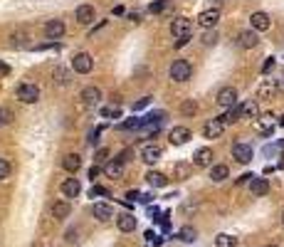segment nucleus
Here are the masks:
<instances>
[{
	"label": "nucleus",
	"instance_id": "obj_23",
	"mask_svg": "<svg viewBox=\"0 0 284 247\" xmlns=\"http://www.w3.org/2000/svg\"><path fill=\"white\" fill-rule=\"evenodd\" d=\"M250 190H252V195H257V198L267 195V193H269V183H267V178H252Z\"/></svg>",
	"mask_w": 284,
	"mask_h": 247
},
{
	"label": "nucleus",
	"instance_id": "obj_37",
	"mask_svg": "<svg viewBox=\"0 0 284 247\" xmlns=\"http://www.w3.org/2000/svg\"><path fill=\"white\" fill-rule=\"evenodd\" d=\"M10 171H13V166H10V163H8L5 158H0V181L8 178V176H10Z\"/></svg>",
	"mask_w": 284,
	"mask_h": 247
},
{
	"label": "nucleus",
	"instance_id": "obj_31",
	"mask_svg": "<svg viewBox=\"0 0 284 247\" xmlns=\"http://www.w3.org/2000/svg\"><path fill=\"white\" fill-rule=\"evenodd\" d=\"M240 109H242V119H252V116H257V102H245V104H240Z\"/></svg>",
	"mask_w": 284,
	"mask_h": 247
},
{
	"label": "nucleus",
	"instance_id": "obj_18",
	"mask_svg": "<svg viewBox=\"0 0 284 247\" xmlns=\"http://www.w3.org/2000/svg\"><path fill=\"white\" fill-rule=\"evenodd\" d=\"M193 163H195V166H200V168L210 166V163H213V151L210 148H198L195 156H193Z\"/></svg>",
	"mask_w": 284,
	"mask_h": 247
},
{
	"label": "nucleus",
	"instance_id": "obj_13",
	"mask_svg": "<svg viewBox=\"0 0 284 247\" xmlns=\"http://www.w3.org/2000/svg\"><path fill=\"white\" fill-rule=\"evenodd\" d=\"M223 129H225V124L220 119H213V121H208L205 126H203V134H205V139H218L223 134Z\"/></svg>",
	"mask_w": 284,
	"mask_h": 247
},
{
	"label": "nucleus",
	"instance_id": "obj_36",
	"mask_svg": "<svg viewBox=\"0 0 284 247\" xmlns=\"http://www.w3.org/2000/svg\"><path fill=\"white\" fill-rule=\"evenodd\" d=\"M215 42H218V32H215V30H208L205 35H203V45L210 47V45H215Z\"/></svg>",
	"mask_w": 284,
	"mask_h": 247
},
{
	"label": "nucleus",
	"instance_id": "obj_15",
	"mask_svg": "<svg viewBox=\"0 0 284 247\" xmlns=\"http://www.w3.org/2000/svg\"><path fill=\"white\" fill-rule=\"evenodd\" d=\"M45 35H47L50 40H60V37L64 35V22H62V20H47Z\"/></svg>",
	"mask_w": 284,
	"mask_h": 247
},
{
	"label": "nucleus",
	"instance_id": "obj_55",
	"mask_svg": "<svg viewBox=\"0 0 284 247\" xmlns=\"http://www.w3.org/2000/svg\"><path fill=\"white\" fill-rule=\"evenodd\" d=\"M282 223H284V215H282Z\"/></svg>",
	"mask_w": 284,
	"mask_h": 247
},
{
	"label": "nucleus",
	"instance_id": "obj_54",
	"mask_svg": "<svg viewBox=\"0 0 284 247\" xmlns=\"http://www.w3.org/2000/svg\"><path fill=\"white\" fill-rule=\"evenodd\" d=\"M279 126H284V116H279Z\"/></svg>",
	"mask_w": 284,
	"mask_h": 247
},
{
	"label": "nucleus",
	"instance_id": "obj_44",
	"mask_svg": "<svg viewBox=\"0 0 284 247\" xmlns=\"http://www.w3.org/2000/svg\"><path fill=\"white\" fill-rule=\"evenodd\" d=\"M106 158H109V148H99V151H97V158H94V161H97V163H104Z\"/></svg>",
	"mask_w": 284,
	"mask_h": 247
},
{
	"label": "nucleus",
	"instance_id": "obj_30",
	"mask_svg": "<svg viewBox=\"0 0 284 247\" xmlns=\"http://www.w3.org/2000/svg\"><path fill=\"white\" fill-rule=\"evenodd\" d=\"M215 245H218V247H237V237H232V235H227V232H220V235L215 237Z\"/></svg>",
	"mask_w": 284,
	"mask_h": 247
},
{
	"label": "nucleus",
	"instance_id": "obj_20",
	"mask_svg": "<svg viewBox=\"0 0 284 247\" xmlns=\"http://www.w3.org/2000/svg\"><path fill=\"white\" fill-rule=\"evenodd\" d=\"M62 166H64V171L77 173L79 168H82V156H79V153H67L64 161H62Z\"/></svg>",
	"mask_w": 284,
	"mask_h": 247
},
{
	"label": "nucleus",
	"instance_id": "obj_26",
	"mask_svg": "<svg viewBox=\"0 0 284 247\" xmlns=\"http://www.w3.org/2000/svg\"><path fill=\"white\" fill-rule=\"evenodd\" d=\"M227 176H230V171H227V166H223V163H218V166L210 168V181L213 183H223Z\"/></svg>",
	"mask_w": 284,
	"mask_h": 247
},
{
	"label": "nucleus",
	"instance_id": "obj_24",
	"mask_svg": "<svg viewBox=\"0 0 284 247\" xmlns=\"http://www.w3.org/2000/svg\"><path fill=\"white\" fill-rule=\"evenodd\" d=\"M146 183L153 185V188H163V185L168 183V178H166L163 173H158V171H148V173H146Z\"/></svg>",
	"mask_w": 284,
	"mask_h": 247
},
{
	"label": "nucleus",
	"instance_id": "obj_51",
	"mask_svg": "<svg viewBox=\"0 0 284 247\" xmlns=\"http://www.w3.org/2000/svg\"><path fill=\"white\" fill-rule=\"evenodd\" d=\"M220 3L223 0H210V8H220Z\"/></svg>",
	"mask_w": 284,
	"mask_h": 247
},
{
	"label": "nucleus",
	"instance_id": "obj_38",
	"mask_svg": "<svg viewBox=\"0 0 284 247\" xmlns=\"http://www.w3.org/2000/svg\"><path fill=\"white\" fill-rule=\"evenodd\" d=\"M10 45H13V47H25V35H22V32L10 35Z\"/></svg>",
	"mask_w": 284,
	"mask_h": 247
},
{
	"label": "nucleus",
	"instance_id": "obj_34",
	"mask_svg": "<svg viewBox=\"0 0 284 247\" xmlns=\"http://www.w3.org/2000/svg\"><path fill=\"white\" fill-rule=\"evenodd\" d=\"M181 111H183L185 116H193V114H198V104H195L193 99H188V102L181 104Z\"/></svg>",
	"mask_w": 284,
	"mask_h": 247
},
{
	"label": "nucleus",
	"instance_id": "obj_43",
	"mask_svg": "<svg viewBox=\"0 0 284 247\" xmlns=\"http://www.w3.org/2000/svg\"><path fill=\"white\" fill-rule=\"evenodd\" d=\"M274 69V57H267V62L262 64V74H269Z\"/></svg>",
	"mask_w": 284,
	"mask_h": 247
},
{
	"label": "nucleus",
	"instance_id": "obj_19",
	"mask_svg": "<svg viewBox=\"0 0 284 247\" xmlns=\"http://www.w3.org/2000/svg\"><path fill=\"white\" fill-rule=\"evenodd\" d=\"M62 193H64V198H77L79 193H82V183H79L77 178H67L62 183Z\"/></svg>",
	"mask_w": 284,
	"mask_h": 247
},
{
	"label": "nucleus",
	"instance_id": "obj_25",
	"mask_svg": "<svg viewBox=\"0 0 284 247\" xmlns=\"http://www.w3.org/2000/svg\"><path fill=\"white\" fill-rule=\"evenodd\" d=\"M240 119H242V109H240L237 104H235V106H230V109H227V111L220 116V121L225 124V126H227V124H235V121H240Z\"/></svg>",
	"mask_w": 284,
	"mask_h": 247
},
{
	"label": "nucleus",
	"instance_id": "obj_16",
	"mask_svg": "<svg viewBox=\"0 0 284 247\" xmlns=\"http://www.w3.org/2000/svg\"><path fill=\"white\" fill-rule=\"evenodd\" d=\"M158 158H161V146L146 144V146L141 148V161H143V163H156Z\"/></svg>",
	"mask_w": 284,
	"mask_h": 247
},
{
	"label": "nucleus",
	"instance_id": "obj_3",
	"mask_svg": "<svg viewBox=\"0 0 284 247\" xmlns=\"http://www.w3.org/2000/svg\"><path fill=\"white\" fill-rule=\"evenodd\" d=\"M171 35L178 40V37H190L193 35V22L188 18H176L171 22Z\"/></svg>",
	"mask_w": 284,
	"mask_h": 247
},
{
	"label": "nucleus",
	"instance_id": "obj_1",
	"mask_svg": "<svg viewBox=\"0 0 284 247\" xmlns=\"http://www.w3.org/2000/svg\"><path fill=\"white\" fill-rule=\"evenodd\" d=\"M190 77H193V67H190L188 60H176L171 64V79L173 82H188Z\"/></svg>",
	"mask_w": 284,
	"mask_h": 247
},
{
	"label": "nucleus",
	"instance_id": "obj_5",
	"mask_svg": "<svg viewBox=\"0 0 284 247\" xmlns=\"http://www.w3.org/2000/svg\"><path fill=\"white\" fill-rule=\"evenodd\" d=\"M18 99L22 104H35L40 99V87H35V84H20L18 87Z\"/></svg>",
	"mask_w": 284,
	"mask_h": 247
},
{
	"label": "nucleus",
	"instance_id": "obj_46",
	"mask_svg": "<svg viewBox=\"0 0 284 247\" xmlns=\"http://www.w3.org/2000/svg\"><path fill=\"white\" fill-rule=\"evenodd\" d=\"M252 178H255L252 173H245V176H240V178H237V185H242V183H252Z\"/></svg>",
	"mask_w": 284,
	"mask_h": 247
},
{
	"label": "nucleus",
	"instance_id": "obj_27",
	"mask_svg": "<svg viewBox=\"0 0 284 247\" xmlns=\"http://www.w3.org/2000/svg\"><path fill=\"white\" fill-rule=\"evenodd\" d=\"M69 203H64V200H60V203H55L52 205V215L57 218V220H64V218H69Z\"/></svg>",
	"mask_w": 284,
	"mask_h": 247
},
{
	"label": "nucleus",
	"instance_id": "obj_2",
	"mask_svg": "<svg viewBox=\"0 0 284 247\" xmlns=\"http://www.w3.org/2000/svg\"><path fill=\"white\" fill-rule=\"evenodd\" d=\"M72 69L79 72V74H89V72L94 69V60H92V55H87V52L74 55V60H72Z\"/></svg>",
	"mask_w": 284,
	"mask_h": 247
},
{
	"label": "nucleus",
	"instance_id": "obj_39",
	"mask_svg": "<svg viewBox=\"0 0 284 247\" xmlns=\"http://www.w3.org/2000/svg\"><path fill=\"white\" fill-rule=\"evenodd\" d=\"M148 104H151V97H143V99H139V102L131 104V111H141V109H146Z\"/></svg>",
	"mask_w": 284,
	"mask_h": 247
},
{
	"label": "nucleus",
	"instance_id": "obj_33",
	"mask_svg": "<svg viewBox=\"0 0 284 247\" xmlns=\"http://www.w3.org/2000/svg\"><path fill=\"white\" fill-rule=\"evenodd\" d=\"M143 126V119H129V121H124L121 124V131H136V129H141Z\"/></svg>",
	"mask_w": 284,
	"mask_h": 247
},
{
	"label": "nucleus",
	"instance_id": "obj_28",
	"mask_svg": "<svg viewBox=\"0 0 284 247\" xmlns=\"http://www.w3.org/2000/svg\"><path fill=\"white\" fill-rule=\"evenodd\" d=\"M190 173H193V166H188V163H176L173 166V176L178 178V181H185V178H190Z\"/></svg>",
	"mask_w": 284,
	"mask_h": 247
},
{
	"label": "nucleus",
	"instance_id": "obj_11",
	"mask_svg": "<svg viewBox=\"0 0 284 247\" xmlns=\"http://www.w3.org/2000/svg\"><path fill=\"white\" fill-rule=\"evenodd\" d=\"M190 136H193V134H190V129H185V126H173V129H171V139H168V141H171L173 146H183V144H188V141H190Z\"/></svg>",
	"mask_w": 284,
	"mask_h": 247
},
{
	"label": "nucleus",
	"instance_id": "obj_48",
	"mask_svg": "<svg viewBox=\"0 0 284 247\" xmlns=\"http://www.w3.org/2000/svg\"><path fill=\"white\" fill-rule=\"evenodd\" d=\"M67 242H72V245H77V242H79V237H77V230H69V232H67Z\"/></svg>",
	"mask_w": 284,
	"mask_h": 247
},
{
	"label": "nucleus",
	"instance_id": "obj_40",
	"mask_svg": "<svg viewBox=\"0 0 284 247\" xmlns=\"http://www.w3.org/2000/svg\"><path fill=\"white\" fill-rule=\"evenodd\" d=\"M89 195H92V198H94V195H104V198H109L111 193H109V188H104V185H92Z\"/></svg>",
	"mask_w": 284,
	"mask_h": 247
},
{
	"label": "nucleus",
	"instance_id": "obj_50",
	"mask_svg": "<svg viewBox=\"0 0 284 247\" xmlns=\"http://www.w3.org/2000/svg\"><path fill=\"white\" fill-rule=\"evenodd\" d=\"M0 74H10V67H8V64H3V62H0Z\"/></svg>",
	"mask_w": 284,
	"mask_h": 247
},
{
	"label": "nucleus",
	"instance_id": "obj_56",
	"mask_svg": "<svg viewBox=\"0 0 284 247\" xmlns=\"http://www.w3.org/2000/svg\"><path fill=\"white\" fill-rule=\"evenodd\" d=\"M269 247H274V245H269Z\"/></svg>",
	"mask_w": 284,
	"mask_h": 247
},
{
	"label": "nucleus",
	"instance_id": "obj_8",
	"mask_svg": "<svg viewBox=\"0 0 284 247\" xmlns=\"http://www.w3.org/2000/svg\"><path fill=\"white\" fill-rule=\"evenodd\" d=\"M237 42H240V47H245V50H252V47H257V42H260L257 30H242V32L237 35Z\"/></svg>",
	"mask_w": 284,
	"mask_h": 247
},
{
	"label": "nucleus",
	"instance_id": "obj_22",
	"mask_svg": "<svg viewBox=\"0 0 284 247\" xmlns=\"http://www.w3.org/2000/svg\"><path fill=\"white\" fill-rule=\"evenodd\" d=\"M101 99V89L99 87H84L82 89V102L84 104H99Z\"/></svg>",
	"mask_w": 284,
	"mask_h": 247
},
{
	"label": "nucleus",
	"instance_id": "obj_4",
	"mask_svg": "<svg viewBox=\"0 0 284 247\" xmlns=\"http://www.w3.org/2000/svg\"><path fill=\"white\" fill-rule=\"evenodd\" d=\"M218 20H220V10H218V8H208V10H203V13L198 15V25L205 27V30H215Z\"/></svg>",
	"mask_w": 284,
	"mask_h": 247
},
{
	"label": "nucleus",
	"instance_id": "obj_10",
	"mask_svg": "<svg viewBox=\"0 0 284 247\" xmlns=\"http://www.w3.org/2000/svg\"><path fill=\"white\" fill-rule=\"evenodd\" d=\"M277 89H279V84L274 79H262V84L257 87V99H272L277 94Z\"/></svg>",
	"mask_w": 284,
	"mask_h": 247
},
{
	"label": "nucleus",
	"instance_id": "obj_14",
	"mask_svg": "<svg viewBox=\"0 0 284 247\" xmlns=\"http://www.w3.org/2000/svg\"><path fill=\"white\" fill-rule=\"evenodd\" d=\"M250 22H252V30H257V32H264V30H269V25H272V20H269L267 13H252Z\"/></svg>",
	"mask_w": 284,
	"mask_h": 247
},
{
	"label": "nucleus",
	"instance_id": "obj_47",
	"mask_svg": "<svg viewBox=\"0 0 284 247\" xmlns=\"http://www.w3.org/2000/svg\"><path fill=\"white\" fill-rule=\"evenodd\" d=\"M126 200H129V203H134V200H141V193H136V190H129V193H126Z\"/></svg>",
	"mask_w": 284,
	"mask_h": 247
},
{
	"label": "nucleus",
	"instance_id": "obj_35",
	"mask_svg": "<svg viewBox=\"0 0 284 247\" xmlns=\"http://www.w3.org/2000/svg\"><path fill=\"white\" fill-rule=\"evenodd\" d=\"M15 119V114L8 109V106H3V109H0V126H5V124H10Z\"/></svg>",
	"mask_w": 284,
	"mask_h": 247
},
{
	"label": "nucleus",
	"instance_id": "obj_41",
	"mask_svg": "<svg viewBox=\"0 0 284 247\" xmlns=\"http://www.w3.org/2000/svg\"><path fill=\"white\" fill-rule=\"evenodd\" d=\"M55 77H57V82H60L62 87H67V84H69V74H67L64 69H55Z\"/></svg>",
	"mask_w": 284,
	"mask_h": 247
},
{
	"label": "nucleus",
	"instance_id": "obj_45",
	"mask_svg": "<svg viewBox=\"0 0 284 247\" xmlns=\"http://www.w3.org/2000/svg\"><path fill=\"white\" fill-rule=\"evenodd\" d=\"M99 134H101V129H94V131L89 134V146H97V144H99Z\"/></svg>",
	"mask_w": 284,
	"mask_h": 247
},
{
	"label": "nucleus",
	"instance_id": "obj_52",
	"mask_svg": "<svg viewBox=\"0 0 284 247\" xmlns=\"http://www.w3.org/2000/svg\"><path fill=\"white\" fill-rule=\"evenodd\" d=\"M279 89L284 92V74H282V79H279Z\"/></svg>",
	"mask_w": 284,
	"mask_h": 247
},
{
	"label": "nucleus",
	"instance_id": "obj_29",
	"mask_svg": "<svg viewBox=\"0 0 284 247\" xmlns=\"http://www.w3.org/2000/svg\"><path fill=\"white\" fill-rule=\"evenodd\" d=\"M272 119H274L272 114H264L262 121L257 124V131H260L262 136H269V134H272Z\"/></svg>",
	"mask_w": 284,
	"mask_h": 247
},
{
	"label": "nucleus",
	"instance_id": "obj_53",
	"mask_svg": "<svg viewBox=\"0 0 284 247\" xmlns=\"http://www.w3.org/2000/svg\"><path fill=\"white\" fill-rule=\"evenodd\" d=\"M279 148H282V153H284V139H282V141H279Z\"/></svg>",
	"mask_w": 284,
	"mask_h": 247
},
{
	"label": "nucleus",
	"instance_id": "obj_7",
	"mask_svg": "<svg viewBox=\"0 0 284 247\" xmlns=\"http://www.w3.org/2000/svg\"><path fill=\"white\" fill-rule=\"evenodd\" d=\"M218 104L225 106V109L235 106V104H237V89H235V87H223V89L218 92Z\"/></svg>",
	"mask_w": 284,
	"mask_h": 247
},
{
	"label": "nucleus",
	"instance_id": "obj_32",
	"mask_svg": "<svg viewBox=\"0 0 284 247\" xmlns=\"http://www.w3.org/2000/svg\"><path fill=\"white\" fill-rule=\"evenodd\" d=\"M178 237H181L183 242H195V237H198V232H195V227H190V225H185V227H181V232H178Z\"/></svg>",
	"mask_w": 284,
	"mask_h": 247
},
{
	"label": "nucleus",
	"instance_id": "obj_9",
	"mask_svg": "<svg viewBox=\"0 0 284 247\" xmlns=\"http://www.w3.org/2000/svg\"><path fill=\"white\" fill-rule=\"evenodd\" d=\"M92 215H94L97 220L106 223V220L114 218V208H111L109 203H94V205H92Z\"/></svg>",
	"mask_w": 284,
	"mask_h": 247
},
{
	"label": "nucleus",
	"instance_id": "obj_12",
	"mask_svg": "<svg viewBox=\"0 0 284 247\" xmlns=\"http://www.w3.org/2000/svg\"><path fill=\"white\" fill-rule=\"evenodd\" d=\"M74 18H77V22H79V25H89V22H94V18H97L94 5H79Z\"/></svg>",
	"mask_w": 284,
	"mask_h": 247
},
{
	"label": "nucleus",
	"instance_id": "obj_17",
	"mask_svg": "<svg viewBox=\"0 0 284 247\" xmlns=\"http://www.w3.org/2000/svg\"><path fill=\"white\" fill-rule=\"evenodd\" d=\"M116 225H119L121 232H134V230H136V218H134L131 213H121V215L116 218Z\"/></svg>",
	"mask_w": 284,
	"mask_h": 247
},
{
	"label": "nucleus",
	"instance_id": "obj_49",
	"mask_svg": "<svg viewBox=\"0 0 284 247\" xmlns=\"http://www.w3.org/2000/svg\"><path fill=\"white\" fill-rule=\"evenodd\" d=\"M99 173H101V168H99V166H92V168H89V178H92V181H94Z\"/></svg>",
	"mask_w": 284,
	"mask_h": 247
},
{
	"label": "nucleus",
	"instance_id": "obj_42",
	"mask_svg": "<svg viewBox=\"0 0 284 247\" xmlns=\"http://www.w3.org/2000/svg\"><path fill=\"white\" fill-rule=\"evenodd\" d=\"M101 116H106V119H111V116H114V119H119V116H121V111H119L116 106H106V109H101Z\"/></svg>",
	"mask_w": 284,
	"mask_h": 247
},
{
	"label": "nucleus",
	"instance_id": "obj_6",
	"mask_svg": "<svg viewBox=\"0 0 284 247\" xmlns=\"http://www.w3.org/2000/svg\"><path fill=\"white\" fill-rule=\"evenodd\" d=\"M252 156H255V151H252V146H247V144H235V146H232V158H235L237 163H250Z\"/></svg>",
	"mask_w": 284,
	"mask_h": 247
},
{
	"label": "nucleus",
	"instance_id": "obj_21",
	"mask_svg": "<svg viewBox=\"0 0 284 247\" xmlns=\"http://www.w3.org/2000/svg\"><path fill=\"white\" fill-rule=\"evenodd\" d=\"M104 173L109 178H121V176H124V163H121L119 158L116 161H109L106 166H104Z\"/></svg>",
	"mask_w": 284,
	"mask_h": 247
}]
</instances>
